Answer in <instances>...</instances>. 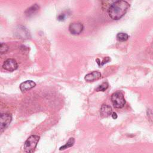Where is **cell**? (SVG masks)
<instances>
[{
  "label": "cell",
  "mask_w": 153,
  "mask_h": 153,
  "mask_svg": "<svg viewBox=\"0 0 153 153\" xmlns=\"http://www.w3.org/2000/svg\"><path fill=\"white\" fill-rule=\"evenodd\" d=\"M130 4L124 0H118L112 3L108 9V14L113 20H119L127 13Z\"/></svg>",
  "instance_id": "1"
},
{
  "label": "cell",
  "mask_w": 153,
  "mask_h": 153,
  "mask_svg": "<svg viewBox=\"0 0 153 153\" xmlns=\"http://www.w3.org/2000/svg\"><path fill=\"white\" fill-rule=\"evenodd\" d=\"M39 138V136L37 135H32L29 136L24 143V151L26 152H33L36 147Z\"/></svg>",
  "instance_id": "2"
},
{
  "label": "cell",
  "mask_w": 153,
  "mask_h": 153,
  "mask_svg": "<svg viewBox=\"0 0 153 153\" xmlns=\"http://www.w3.org/2000/svg\"><path fill=\"white\" fill-rule=\"evenodd\" d=\"M114 106L116 108H121L126 104V100L123 94L120 91L113 93L111 97Z\"/></svg>",
  "instance_id": "3"
},
{
  "label": "cell",
  "mask_w": 153,
  "mask_h": 153,
  "mask_svg": "<svg viewBox=\"0 0 153 153\" xmlns=\"http://www.w3.org/2000/svg\"><path fill=\"white\" fill-rule=\"evenodd\" d=\"M12 120V116L11 114L8 113L1 114V118H0V129L1 132L2 133L4 130H5L10 125V123Z\"/></svg>",
  "instance_id": "4"
},
{
  "label": "cell",
  "mask_w": 153,
  "mask_h": 153,
  "mask_svg": "<svg viewBox=\"0 0 153 153\" xmlns=\"http://www.w3.org/2000/svg\"><path fill=\"white\" fill-rule=\"evenodd\" d=\"M2 67L6 71L12 72L17 69L18 65L17 62L13 59H8L3 63Z\"/></svg>",
  "instance_id": "5"
},
{
  "label": "cell",
  "mask_w": 153,
  "mask_h": 153,
  "mask_svg": "<svg viewBox=\"0 0 153 153\" xmlns=\"http://www.w3.org/2000/svg\"><path fill=\"white\" fill-rule=\"evenodd\" d=\"M84 29L83 25L81 23L75 22L70 24L69 26V32L73 35H78L81 33Z\"/></svg>",
  "instance_id": "6"
},
{
  "label": "cell",
  "mask_w": 153,
  "mask_h": 153,
  "mask_svg": "<svg viewBox=\"0 0 153 153\" xmlns=\"http://www.w3.org/2000/svg\"><path fill=\"white\" fill-rule=\"evenodd\" d=\"M36 85V84L35 82H33L32 80H27L20 85V89L22 91H26L27 90H29L33 88Z\"/></svg>",
  "instance_id": "7"
},
{
  "label": "cell",
  "mask_w": 153,
  "mask_h": 153,
  "mask_svg": "<svg viewBox=\"0 0 153 153\" xmlns=\"http://www.w3.org/2000/svg\"><path fill=\"white\" fill-rule=\"evenodd\" d=\"M101 77V74L98 71H93L91 73L87 74L85 76V80L88 82L94 81L99 79Z\"/></svg>",
  "instance_id": "8"
},
{
  "label": "cell",
  "mask_w": 153,
  "mask_h": 153,
  "mask_svg": "<svg viewBox=\"0 0 153 153\" xmlns=\"http://www.w3.org/2000/svg\"><path fill=\"white\" fill-rule=\"evenodd\" d=\"M100 113L102 117H108L112 114V108L109 105L103 104L100 108Z\"/></svg>",
  "instance_id": "9"
},
{
  "label": "cell",
  "mask_w": 153,
  "mask_h": 153,
  "mask_svg": "<svg viewBox=\"0 0 153 153\" xmlns=\"http://www.w3.org/2000/svg\"><path fill=\"white\" fill-rule=\"evenodd\" d=\"M39 7L37 5V4H34L32 6L30 7L29 8H28L25 12V14L27 16H31L32 15H33L34 14H35L39 10Z\"/></svg>",
  "instance_id": "10"
},
{
  "label": "cell",
  "mask_w": 153,
  "mask_h": 153,
  "mask_svg": "<svg viewBox=\"0 0 153 153\" xmlns=\"http://www.w3.org/2000/svg\"><path fill=\"white\" fill-rule=\"evenodd\" d=\"M128 35L126 33H123V32H120L118 33L117 35V39L118 41H120V42H124L126 41L128 39Z\"/></svg>",
  "instance_id": "11"
},
{
  "label": "cell",
  "mask_w": 153,
  "mask_h": 153,
  "mask_svg": "<svg viewBox=\"0 0 153 153\" xmlns=\"http://www.w3.org/2000/svg\"><path fill=\"white\" fill-rule=\"evenodd\" d=\"M74 142H75V139H74V138L71 137V138L69 139V140L66 142V143L65 145H64L63 146H61L59 149H60V150H63V149H65L68 148H69V147H71V146H72L74 145Z\"/></svg>",
  "instance_id": "12"
},
{
  "label": "cell",
  "mask_w": 153,
  "mask_h": 153,
  "mask_svg": "<svg viewBox=\"0 0 153 153\" xmlns=\"http://www.w3.org/2000/svg\"><path fill=\"white\" fill-rule=\"evenodd\" d=\"M108 86L109 85H108V82H103L101 85L98 86V87L96 88V91H105L108 88Z\"/></svg>",
  "instance_id": "13"
},
{
  "label": "cell",
  "mask_w": 153,
  "mask_h": 153,
  "mask_svg": "<svg viewBox=\"0 0 153 153\" xmlns=\"http://www.w3.org/2000/svg\"><path fill=\"white\" fill-rule=\"evenodd\" d=\"M8 49V47L4 43H1V53L3 54V53H5L7 52V51Z\"/></svg>",
  "instance_id": "14"
},
{
  "label": "cell",
  "mask_w": 153,
  "mask_h": 153,
  "mask_svg": "<svg viewBox=\"0 0 153 153\" xmlns=\"http://www.w3.org/2000/svg\"><path fill=\"white\" fill-rule=\"evenodd\" d=\"M65 19V15L64 14H60L57 17V19L59 21H63Z\"/></svg>",
  "instance_id": "15"
},
{
  "label": "cell",
  "mask_w": 153,
  "mask_h": 153,
  "mask_svg": "<svg viewBox=\"0 0 153 153\" xmlns=\"http://www.w3.org/2000/svg\"><path fill=\"white\" fill-rule=\"evenodd\" d=\"M111 115H112V117L113 119H116L117 118V115L115 112H113Z\"/></svg>",
  "instance_id": "16"
}]
</instances>
